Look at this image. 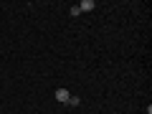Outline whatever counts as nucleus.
<instances>
[{
  "label": "nucleus",
  "instance_id": "obj_1",
  "mask_svg": "<svg viewBox=\"0 0 152 114\" xmlns=\"http://www.w3.org/2000/svg\"><path fill=\"white\" fill-rule=\"evenodd\" d=\"M69 89H56V102H69Z\"/></svg>",
  "mask_w": 152,
  "mask_h": 114
},
{
  "label": "nucleus",
  "instance_id": "obj_2",
  "mask_svg": "<svg viewBox=\"0 0 152 114\" xmlns=\"http://www.w3.org/2000/svg\"><path fill=\"white\" fill-rule=\"evenodd\" d=\"M94 8H96V3H94V0H84L81 5H79V10H81V13H89V10H94Z\"/></svg>",
  "mask_w": 152,
  "mask_h": 114
},
{
  "label": "nucleus",
  "instance_id": "obj_3",
  "mask_svg": "<svg viewBox=\"0 0 152 114\" xmlns=\"http://www.w3.org/2000/svg\"><path fill=\"white\" fill-rule=\"evenodd\" d=\"M69 104H71V107H79V104H81V99H79V96H69Z\"/></svg>",
  "mask_w": 152,
  "mask_h": 114
}]
</instances>
